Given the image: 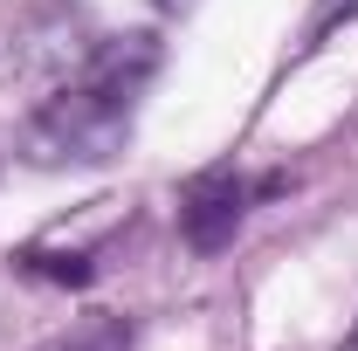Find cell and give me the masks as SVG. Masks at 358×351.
I'll return each mask as SVG.
<instances>
[{"label":"cell","mask_w":358,"mask_h":351,"mask_svg":"<svg viewBox=\"0 0 358 351\" xmlns=\"http://www.w3.org/2000/svg\"><path fill=\"white\" fill-rule=\"evenodd\" d=\"M159 76V35H110L90 48V62L48 96L28 124V145L42 166H103L131 138L145 83Z\"/></svg>","instance_id":"1"},{"label":"cell","mask_w":358,"mask_h":351,"mask_svg":"<svg viewBox=\"0 0 358 351\" xmlns=\"http://www.w3.org/2000/svg\"><path fill=\"white\" fill-rule=\"evenodd\" d=\"M248 207H255V186L234 173V166L193 173L186 186H179V234H186V248H193V255H221V248H234Z\"/></svg>","instance_id":"2"},{"label":"cell","mask_w":358,"mask_h":351,"mask_svg":"<svg viewBox=\"0 0 358 351\" xmlns=\"http://www.w3.org/2000/svg\"><path fill=\"white\" fill-rule=\"evenodd\" d=\"M131 345H138V324H131V317H117V310H96V317H76L69 331L42 338L35 351H131Z\"/></svg>","instance_id":"3"},{"label":"cell","mask_w":358,"mask_h":351,"mask_svg":"<svg viewBox=\"0 0 358 351\" xmlns=\"http://www.w3.org/2000/svg\"><path fill=\"white\" fill-rule=\"evenodd\" d=\"M14 268H21V275H42V282H69V289H83L90 275H96L90 255H55V248H21Z\"/></svg>","instance_id":"4"},{"label":"cell","mask_w":358,"mask_h":351,"mask_svg":"<svg viewBox=\"0 0 358 351\" xmlns=\"http://www.w3.org/2000/svg\"><path fill=\"white\" fill-rule=\"evenodd\" d=\"M352 14H358V0H317L310 28H303V48H324V35H331L338 21H352Z\"/></svg>","instance_id":"5"}]
</instances>
